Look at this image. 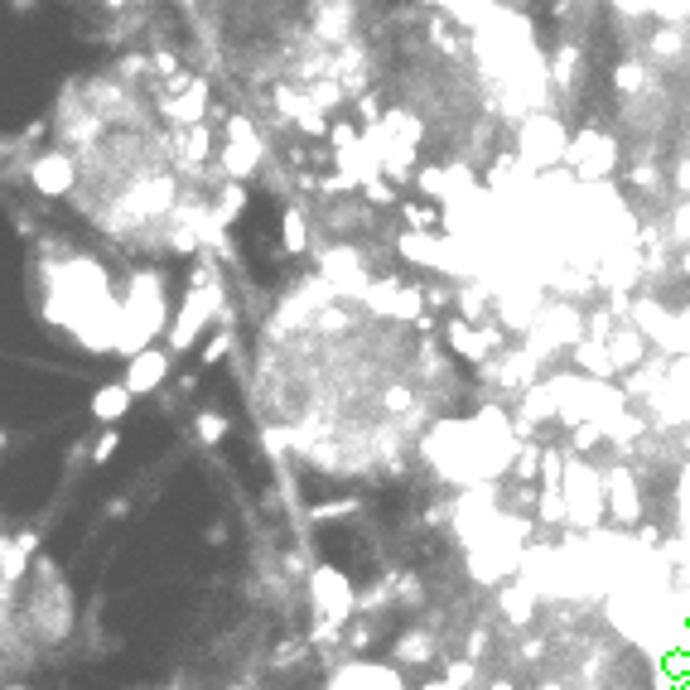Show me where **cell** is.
I'll return each instance as SVG.
<instances>
[{
    "label": "cell",
    "mask_w": 690,
    "mask_h": 690,
    "mask_svg": "<svg viewBox=\"0 0 690 690\" xmlns=\"http://www.w3.org/2000/svg\"><path fill=\"white\" fill-rule=\"evenodd\" d=\"M165 276L160 271H136L126 285V300H121V329H116V353L136 358L140 348H150L160 329H165Z\"/></svg>",
    "instance_id": "6da1fadb"
},
{
    "label": "cell",
    "mask_w": 690,
    "mask_h": 690,
    "mask_svg": "<svg viewBox=\"0 0 690 690\" xmlns=\"http://www.w3.org/2000/svg\"><path fill=\"white\" fill-rule=\"evenodd\" d=\"M565 150H570V136H565V126L555 121L551 111H536V116H526L522 121V136H517V160L526 169H555L565 160Z\"/></svg>",
    "instance_id": "7a4b0ae2"
},
{
    "label": "cell",
    "mask_w": 690,
    "mask_h": 690,
    "mask_svg": "<svg viewBox=\"0 0 690 690\" xmlns=\"http://www.w3.org/2000/svg\"><path fill=\"white\" fill-rule=\"evenodd\" d=\"M218 309H222V290L208 285V280H198L194 290L184 295V304H179V319L169 324V353H189Z\"/></svg>",
    "instance_id": "3957f363"
},
{
    "label": "cell",
    "mask_w": 690,
    "mask_h": 690,
    "mask_svg": "<svg viewBox=\"0 0 690 690\" xmlns=\"http://www.w3.org/2000/svg\"><path fill=\"white\" fill-rule=\"evenodd\" d=\"M309 604H314V613H319L329 628H343V623L353 618V608H358V594H353V584H348L343 570L319 565V570L309 575Z\"/></svg>",
    "instance_id": "277c9868"
},
{
    "label": "cell",
    "mask_w": 690,
    "mask_h": 690,
    "mask_svg": "<svg viewBox=\"0 0 690 690\" xmlns=\"http://www.w3.org/2000/svg\"><path fill=\"white\" fill-rule=\"evenodd\" d=\"M261 165V136L251 131L247 116L227 121V145H222V174L227 179H251Z\"/></svg>",
    "instance_id": "5b68a950"
},
{
    "label": "cell",
    "mask_w": 690,
    "mask_h": 690,
    "mask_svg": "<svg viewBox=\"0 0 690 690\" xmlns=\"http://www.w3.org/2000/svg\"><path fill=\"white\" fill-rule=\"evenodd\" d=\"M613 140L608 136H599V131H580V136L570 140V150H565V165L580 174L584 184H599L608 169H613Z\"/></svg>",
    "instance_id": "8992f818"
},
{
    "label": "cell",
    "mask_w": 690,
    "mask_h": 690,
    "mask_svg": "<svg viewBox=\"0 0 690 690\" xmlns=\"http://www.w3.org/2000/svg\"><path fill=\"white\" fill-rule=\"evenodd\" d=\"M29 184H34V194L63 198L68 189H73V184H78V165H73V155H63V150L39 155V160L29 165Z\"/></svg>",
    "instance_id": "52a82bcc"
},
{
    "label": "cell",
    "mask_w": 690,
    "mask_h": 690,
    "mask_svg": "<svg viewBox=\"0 0 690 690\" xmlns=\"http://www.w3.org/2000/svg\"><path fill=\"white\" fill-rule=\"evenodd\" d=\"M126 391L131 396H150V391H160L169 382V348H140L136 358L126 362Z\"/></svg>",
    "instance_id": "ba28073f"
},
{
    "label": "cell",
    "mask_w": 690,
    "mask_h": 690,
    "mask_svg": "<svg viewBox=\"0 0 690 690\" xmlns=\"http://www.w3.org/2000/svg\"><path fill=\"white\" fill-rule=\"evenodd\" d=\"M329 690H406L396 666H377V662H353L343 666L338 676L329 681Z\"/></svg>",
    "instance_id": "9c48e42d"
},
{
    "label": "cell",
    "mask_w": 690,
    "mask_h": 690,
    "mask_svg": "<svg viewBox=\"0 0 690 690\" xmlns=\"http://www.w3.org/2000/svg\"><path fill=\"white\" fill-rule=\"evenodd\" d=\"M174 97L165 102L169 121L174 126H198L203 116H208V83H189V78H174Z\"/></svg>",
    "instance_id": "30bf717a"
},
{
    "label": "cell",
    "mask_w": 690,
    "mask_h": 690,
    "mask_svg": "<svg viewBox=\"0 0 690 690\" xmlns=\"http://www.w3.org/2000/svg\"><path fill=\"white\" fill-rule=\"evenodd\" d=\"M362 300L372 304L377 314H391V319H415V314H420V295L406 290V285H396V280L367 285V295H362Z\"/></svg>",
    "instance_id": "8fae6325"
},
{
    "label": "cell",
    "mask_w": 690,
    "mask_h": 690,
    "mask_svg": "<svg viewBox=\"0 0 690 690\" xmlns=\"http://www.w3.org/2000/svg\"><path fill=\"white\" fill-rule=\"evenodd\" d=\"M444 338H449V348H454L459 358H469V362L488 358L497 348V329H473L469 319H454V324L444 329Z\"/></svg>",
    "instance_id": "7c38bea8"
},
{
    "label": "cell",
    "mask_w": 690,
    "mask_h": 690,
    "mask_svg": "<svg viewBox=\"0 0 690 690\" xmlns=\"http://www.w3.org/2000/svg\"><path fill=\"white\" fill-rule=\"evenodd\" d=\"M276 107L290 116V121H300L304 131H324V107L314 102V97H304L295 92L290 83H276Z\"/></svg>",
    "instance_id": "4fadbf2b"
},
{
    "label": "cell",
    "mask_w": 690,
    "mask_h": 690,
    "mask_svg": "<svg viewBox=\"0 0 690 690\" xmlns=\"http://www.w3.org/2000/svg\"><path fill=\"white\" fill-rule=\"evenodd\" d=\"M208 150H213L208 121H198V126H179V136H174V155H179V165H184V169H203Z\"/></svg>",
    "instance_id": "5bb4252c"
},
{
    "label": "cell",
    "mask_w": 690,
    "mask_h": 690,
    "mask_svg": "<svg viewBox=\"0 0 690 690\" xmlns=\"http://www.w3.org/2000/svg\"><path fill=\"white\" fill-rule=\"evenodd\" d=\"M131 391H126V382H107V387H97V396H92V415L102 420V425H116L121 415L131 411Z\"/></svg>",
    "instance_id": "9a60e30c"
},
{
    "label": "cell",
    "mask_w": 690,
    "mask_h": 690,
    "mask_svg": "<svg viewBox=\"0 0 690 690\" xmlns=\"http://www.w3.org/2000/svg\"><path fill=\"white\" fill-rule=\"evenodd\" d=\"M444 10H449L459 25H469V29H483L497 15L493 0H444Z\"/></svg>",
    "instance_id": "2e32d148"
},
{
    "label": "cell",
    "mask_w": 690,
    "mask_h": 690,
    "mask_svg": "<svg viewBox=\"0 0 690 690\" xmlns=\"http://www.w3.org/2000/svg\"><path fill=\"white\" fill-rule=\"evenodd\" d=\"M29 551H34V536H20V541H10V546H5V555H0V580H5V584L20 580V570H25Z\"/></svg>",
    "instance_id": "e0dca14e"
},
{
    "label": "cell",
    "mask_w": 690,
    "mask_h": 690,
    "mask_svg": "<svg viewBox=\"0 0 690 690\" xmlns=\"http://www.w3.org/2000/svg\"><path fill=\"white\" fill-rule=\"evenodd\" d=\"M531 604H536V589H531V580L502 594V608L512 613V623H526V618H531Z\"/></svg>",
    "instance_id": "ac0fdd59"
},
{
    "label": "cell",
    "mask_w": 690,
    "mask_h": 690,
    "mask_svg": "<svg viewBox=\"0 0 690 690\" xmlns=\"http://www.w3.org/2000/svg\"><path fill=\"white\" fill-rule=\"evenodd\" d=\"M608 493H613V512H618V517H633V512H637L633 483H628L623 473H613V478H608Z\"/></svg>",
    "instance_id": "d6986e66"
},
{
    "label": "cell",
    "mask_w": 690,
    "mask_h": 690,
    "mask_svg": "<svg viewBox=\"0 0 690 690\" xmlns=\"http://www.w3.org/2000/svg\"><path fill=\"white\" fill-rule=\"evenodd\" d=\"M647 10H652L662 25H686L690 20V0H647Z\"/></svg>",
    "instance_id": "ffe728a7"
},
{
    "label": "cell",
    "mask_w": 690,
    "mask_h": 690,
    "mask_svg": "<svg viewBox=\"0 0 690 690\" xmlns=\"http://www.w3.org/2000/svg\"><path fill=\"white\" fill-rule=\"evenodd\" d=\"M309 247V222L300 218V208H285V251Z\"/></svg>",
    "instance_id": "44dd1931"
},
{
    "label": "cell",
    "mask_w": 690,
    "mask_h": 690,
    "mask_svg": "<svg viewBox=\"0 0 690 690\" xmlns=\"http://www.w3.org/2000/svg\"><path fill=\"white\" fill-rule=\"evenodd\" d=\"M425 657H430V637L406 633L396 642V662H425Z\"/></svg>",
    "instance_id": "7402d4cb"
},
{
    "label": "cell",
    "mask_w": 690,
    "mask_h": 690,
    "mask_svg": "<svg viewBox=\"0 0 690 690\" xmlns=\"http://www.w3.org/2000/svg\"><path fill=\"white\" fill-rule=\"evenodd\" d=\"M575 68H580V49H575V44H565V49L555 54V78H551V83L570 87V78H575Z\"/></svg>",
    "instance_id": "603a6c76"
},
{
    "label": "cell",
    "mask_w": 690,
    "mask_h": 690,
    "mask_svg": "<svg viewBox=\"0 0 690 690\" xmlns=\"http://www.w3.org/2000/svg\"><path fill=\"white\" fill-rule=\"evenodd\" d=\"M198 435H203L208 444H218L222 435H227V420H222L218 411H203V415H198Z\"/></svg>",
    "instance_id": "cb8c5ba5"
},
{
    "label": "cell",
    "mask_w": 690,
    "mask_h": 690,
    "mask_svg": "<svg viewBox=\"0 0 690 690\" xmlns=\"http://www.w3.org/2000/svg\"><path fill=\"white\" fill-rule=\"evenodd\" d=\"M652 49H657V58H676V54H681V34H676V25L657 29V39H652Z\"/></svg>",
    "instance_id": "d4e9b609"
},
{
    "label": "cell",
    "mask_w": 690,
    "mask_h": 690,
    "mask_svg": "<svg viewBox=\"0 0 690 690\" xmlns=\"http://www.w3.org/2000/svg\"><path fill=\"white\" fill-rule=\"evenodd\" d=\"M642 83H647V68L642 63H623L618 68V92H637Z\"/></svg>",
    "instance_id": "484cf974"
},
{
    "label": "cell",
    "mask_w": 690,
    "mask_h": 690,
    "mask_svg": "<svg viewBox=\"0 0 690 690\" xmlns=\"http://www.w3.org/2000/svg\"><path fill=\"white\" fill-rule=\"evenodd\" d=\"M227 348H232V338H227V333H218V338H208V348H203V362H218L222 353H227Z\"/></svg>",
    "instance_id": "4316f807"
},
{
    "label": "cell",
    "mask_w": 690,
    "mask_h": 690,
    "mask_svg": "<svg viewBox=\"0 0 690 690\" xmlns=\"http://www.w3.org/2000/svg\"><path fill=\"white\" fill-rule=\"evenodd\" d=\"M671 227H676V237H681V242H690V203H681V208H676Z\"/></svg>",
    "instance_id": "83f0119b"
},
{
    "label": "cell",
    "mask_w": 690,
    "mask_h": 690,
    "mask_svg": "<svg viewBox=\"0 0 690 690\" xmlns=\"http://www.w3.org/2000/svg\"><path fill=\"white\" fill-rule=\"evenodd\" d=\"M111 454H116V435H102V440H97V449H92V459H97V464H107Z\"/></svg>",
    "instance_id": "f1b7e54d"
},
{
    "label": "cell",
    "mask_w": 690,
    "mask_h": 690,
    "mask_svg": "<svg viewBox=\"0 0 690 690\" xmlns=\"http://www.w3.org/2000/svg\"><path fill=\"white\" fill-rule=\"evenodd\" d=\"M406 222H411V227H430V222H435V213H430V208H406Z\"/></svg>",
    "instance_id": "f546056e"
},
{
    "label": "cell",
    "mask_w": 690,
    "mask_h": 690,
    "mask_svg": "<svg viewBox=\"0 0 690 690\" xmlns=\"http://www.w3.org/2000/svg\"><path fill=\"white\" fill-rule=\"evenodd\" d=\"M121 5H126V0H107V10H121Z\"/></svg>",
    "instance_id": "4dcf8cb0"
},
{
    "label": "cell",
    "mask_w": 690,
    "mask_h": 690,
    "mask_svg": "<svg viewBox=\"0 0 690 690\" xmlns=\"http://www.w3.org/2000/svg\"><path fill=\"white\" fill-rule=\"evenodd\" d=\"M493 690H512V686H507V681H497V686Z\"/></svg>",
    "instance_id": "1f68e13d"
}]
</instances>
